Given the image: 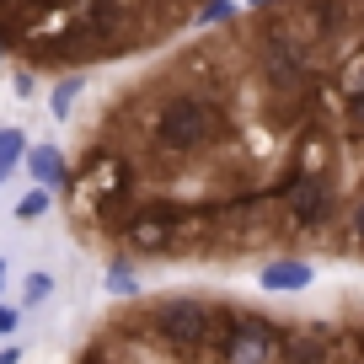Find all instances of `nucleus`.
<instances>
[{
  "mask_svg": "<svg viewBox=\"0 0 364 364\" xmlns=\"http://www.w3.org/2000/svg\"><path fill=\"white\" fill-rule=\"evenodd\" d=\"M225 139V102L209 91H171L150 107V145L166 156H198Z\"/></svg>",
  "mask_w": 364,
  "mask_h": 364,
  "instance_id": "1",
  "label": "nucleus"
},
{
  "mask_svg": "<svg viewBox=\"0 0 364 364\" xmlns=\"http://www.w3.org/2000/svg\"><path fill=\"white\" fill-rule=\"evenodd\" d=\"M279 338H284V327L257 316V311H215V332H209L220 364H273L279 359Z\"/></svg>",
  "mask_w": 364,
  "mask_h": 364,
  "instance_id": "2",
  "label": "nucleus"
},
{
  "mask_svg": "<svg viewBox=\"0 0 364 364\" xmlns=\"http://www.w3.org/2000/svg\"><path fill=\"white\" fill-rule=\"evenodd\" d=\"M257 75H262L268 102L279 107H300L311 97V59L289 33H268L257 43Z\"/></svg>",
  "mask_w": 364,
  "mask_h": 364,
  "instance_id": "3",
  "label": "nucleus"
},
{
  "mask_svg": "<svg viewBox=\"0 0 364 364\" xmlns=\"http://www.w3.org/2000/svg\"><path fill=\"white\" fill-rule=\"evenodd\" d=\"M150 332H156L166 348H182L193 353L209 343V332H215V306L209 300H193V295H166L150 306Z\"/></svg>",
  "mask_w": 364,
  "mask_h": 364,
  "instance_id": "4",
  "label": "nucleus"
},
{
  "mask_svg": "<svg viewBox=\"0 0 364 364\" xmlns=\"http://www.w3.org/2000/svg\"><path fill=\"white\" fill-rule=\"evenodd\" d=\"M273 193L284 198L289 225H295V230L327 225V215H332V182H327V171H289Z\"/></svg>",
  "mask_w": 364,
  "mask_h": 364,
  "instance_id": "5",
  "label": "nucleus"
},
{
  "mask_svg": "<svg viewBox=\"0 0 364 364\" xmlns=\"http://www.w3.org/2000/svg\"><path fill=\"white\" fill-rule=\"evenodd\" d=\"M124 241H129L134 252H166L171 241H177V230H171L166 220L145 204V209H134V215L124 220Z\"/></svg>",
  "mask_w": 364,
  "mask_h": 364,
  "instance_id": "6",
  "label": "nucleus"
},
{
  "mask_svg": "<svg viewBox=\"0 0 364 364\" xmlns=\"http://www.w3.org/2000/svg\"><path fill=\"white\" fill-rule=\"evenodd\" d=\"M279 359L284 364H327L332 359V338L321 327H295L279 338Z\"/></svg>",
  "mask_w": 364,
  "mask_h": 364,
  "instance_id": "7",
  "label": "nucleus"
},
{
  "mask_svg": "<svg viewBox=\"0 0 364 364\" xmlns=\"http://www.w3.org/2000/svg\"><path fill=\"white\" fill-rule=\"evenodd\" d=\"M257 284H262V289H273V295H295V289L316 284V268H311L306 257H273V262H262Z\"/></svg>",
  "mask_w": 364,
  "mask_h": 364,
  "instance_id": "8",
  "label": "nucleus"
},
{
  "mask_svg": "<svg viewBox=\"0 0 364 364\" xmlns=\"http://www.w3.org/2000/svg\"><path fill=\"white\" fill-rule=\"evenodd\" d=\"M22 166H27V177H33L38 188H65V182H70L65 150H59V145H48V139H38V145H27Z\"/></svg>",
  "mask_w": 364,
  "mask_h": 364,
  "instance_id": "9",
  "label": "nucleus"
},
{
  "mask_svg": "<svg viewBox=\"0 0 364 364\" xmlns=\"http://www.w3.org/2000/svg\"><path fill=\"white\" fill-rule=\"evenodd\" d=\"M80 91H86V75H80V70H70V75L54 80V91H48V113H54L59 124H70V118H75Z\"/></svg>",
  "mask_w": 364,
  "mask_h": 364,
  "instance_id": "10",
  "label": "nucleus"
},
{
  "mask_svg": "<svg viewBox=\"0 0 364 364\" xmlns=\"http://www.w3.org/2000/svg\"><path fill=\"white\" fill-rule=\"evenodd\" d=\"M27 145H33V139H27V134H22L16 124H6V129H0V171H6V177H11V171L22 166Z\"/></svg>",
  "mask_w": 364,
  "mask_h": 364,
  "instance_id": "11",
  "label": "nucleus"
},
{
  "mask_svg": "<svg viewBox=\"0 0 364 364\" xmlns=\"http://www.w3.org/2000/svg\"><path fill=\"white\" fill-rule=\"evenodd\" d=\"M107 295H118V300H134L139 295V279H134V262H107Z\"/></svg>",
  "mask_w": 364,
  "mask_h": 364,
  "instance_id": "12",
  "label": "nucleus"
},
{
  "mask_svg": "<svg viewBox=\"0 0 364 364\" xmlns=\"http://www.w3.org/2000/svg\"><path fill=\"white\" fill-rule=\"evenodd\" d=\"M48 209H54V188H38V182L16 198V220H43Z\"/></svg>",
  "mask_w": 364,
  "mask_h": 364,
  "instance_id": "13",
  "label": "nucleus"
},
{
  "mask_svg": "<svg viewBox=\"0 0 364 364\" xmlns=\"http://www.w3.org/2000/svg\"><path fill=\"white\" fill-rule=\"evenodd\" d=\"M43 300H54V273H43V268H33L22 279V306L33 311V306H43Z\"/></svg>",
  "mask_w": 364,
  "mask_h": 364,
  "instance_id": "14",
  "label": "nucleus"
},
{
  "mask_svg": "<svg viewBox=\"0 0 364 364\" xmlns=\"http://www.w3.org/2000/svg\"><path fill=\"white\" fill-rule=\"evenodd\" d=\"M236 16H241L236 0H204V6H198V27H225V22H236Z\"/></svg>",
  "mask_w": 364,
  "mask_h": 364,
  "instance_id": "15",
  "label": "nucleus"
},
{
  "mask_svg": "<svg viewBox=\"0 0 364 364\" xmlns=\"http://www.w3.org/2000/svg\"><path fill=\"white\" fill-rule=\"evenodd\" d=\"M16 327H22V306H6V300H0V338H16Z\"/></svg>",
  "mask_w": 364,
  "mask_h": 364,
  "instance_id": "16",
  "label": "nucleus"
},
{
  "mask_svg": "<svg viewBox=\"0 0 364 364\" xmlns=\"http://www.w3.org/2000/svg\"><path fill=\"white\" fill-rule=\"evenodd\" d=\"M11 91H16V97H33V91H38V75H33V70H16V75H11Z\"/></svg>",
  "mask_w": 364,
  "mask_h": 364,
  "instance_id": "17",
  "label": "nucleus"
},
{
  "mask_svg": "<svg viewBox=\"0 0 364 364\" xmlns=\"http://www.w3.org/2000/svg\"><path fill=\"white\" fill-rule=\"evenodd\" d=\"M353 241L364 247V193H359V204H353Z\"/></svg>",
  "mask_w": 364,
  "mask_h": 364,
  "instance_id": "18",
  "label": "nucleus"
},
{
  "mask_svg": "<svg viewBox=\"0 0 364 364\" xmlns=\"http://www.w3.org/2000/svg\"><path fill=\"white\" fill-rule=\"evenodd\" d=\"M75 364H113V359H107V348H86Z\"/></svg>",
  "mask_w": 364,
  "mask_h": 364,
  "instance_id": "19",
  "label": "nucleus"
},
{
  "mask_svg": "<svg viewBox=\"0 0 364 364\" xmlns=\"http://www.w3.org/2000/svg\"><path fill=\"white\" fill-rule=\"evenodd\" d=\"M0 364H22V348H16V343H6V348H0Z\"/></svg>",
  "mask_w": 364,
  "mask_h": 364,
  "instance_id": "20",
  "label": "nucleus"
},
{
  "mask_svg": "<svg viewBox=\"0 0 364 364\" xmlns=\"http://www.w3.org/2000/svg\"><path fill=\"white\" fill-rule=\"evenodd\" d=\"M348 113H353V118H359V124H364V91H359V97H353V102H348Z\"/></svg>",
  "mask_w": 364,
  "mask_h": 364,
  "instance_id": "21",
  "label": "nucleus"
},
{
  "mask_svg": "<svg viewBox=\"0 0 364 364\" xmlns=\"http://www.w3.org/2000/svg\"><path fill=\"white\" fill-rule=\"evenodd\" d=\"M247 6L252 11H268V6H279V0H247Z\"/></svg>",
  "mask_w": 364,
  "mask_h": 364,
  "instance_id": "22",
  "label": "nucleus"
},
{
  "mask_svg": "<svg viewBox=\"0 0 364 364\" xmlns=\"http://www.w3.org/2000/svg\"><path fill=\"white\" fill-rule=\"evenodd\" d=\"M0 289H6V262H0Z\"/></svg>",
  "mask_w": 364,
  "mask_h": 364,
  "instance_id": "23",
  "label": "nucleus"
},
{
  "mask_svg": "<svg viewBox=\"0 0 364 364\" xmlns=\"http://www.w3.org/2000/svg\"><path fill=\"white\" fill-rule=\"evenodd\" d=\"M0 59H6V38H0Z\"/></svg>",
  "mask_w": 364,
  "mask_h": 364,
  "instance_id": "24",
  "label": "nucleus"
},
{
  "mask_svg": "<svg viewBox=\"0 0 364 364\" xmlns=\"http://www.w3.org/2000/svg\"><path fill=\"white\" fill-rule=\"evenodd\" d=\"M0 182H6V171H0Z\"/></svg>",
  "mask_w": 364,
  "mask_h": 364,
  "instance_id": "25",
  "label": "nucleus"
}]
</instances>
